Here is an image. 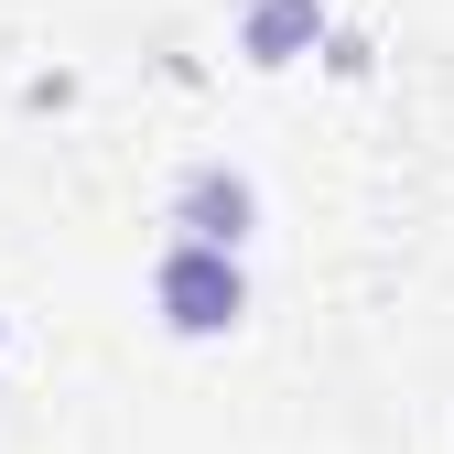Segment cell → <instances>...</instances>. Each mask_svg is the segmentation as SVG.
Segmentation results:
<instances>
[{
  "label": "cell",
  "mask_w": 454,
  "mask_h": 454,
  "mask_svg": "<svg viewBox=\"0 0 454 454\" xmlns=\"http://www.w3.org/2000/svg\"><path fill=\"white\" fill-rule=\"evenodd\" d=\"M152 303H162V325L174 335H227L249 314V270H239V249H195V239H174L152 260Z\"/></svg>",
  "instance_id": "1"
},
{
  "label": "cell",
  "mask_w": 454,
  "mask_h": 454,
  "mask_svg": "<svg viewBox=\"0 0 454 454\" xmlns=\"http://www.w3.org/2000/svg\"><path fill=\"white\" fill-rule=\"evenodd\" d=\"M174 227L195 249H249V227H260V184L239 174V162H195V174L174 184Z\"/></svg>",
  "instance_id": "2"
},
{
  "label": "cell",
  "mask_w": 454,
  "mask_h": 454,
  "mask_svg": "<svg viewBox=\"0 0 454 454\" xmlns=\"http://www.w3.org/2000/svg\"><path fill=\"white\" fill-rule=\"evenodd\" d=\"M325 33V0H239V54L249 66H293Z\"/></svg>",
  "instance_id": "3"
}]
</instances>
